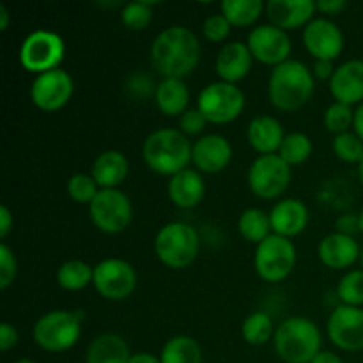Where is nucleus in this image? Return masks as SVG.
I'll return each mask as SVG.
<instances>
[{"mask_svg":"<svg viewBox=\"0 0 363 363\" xmlns=\"http://www.w3.org/2000/svg\"><path fill=\"white\" fill-rule=\"evenodd\" d=\"M130 363H162V362H160V357H156V354L147 353V351H142V353L131 354Z\"/></svg>","mask_w":363,"mask_h":363,"instance_id":"09e8293b","label":"nucleus"},{"mask_svg":"<svg viewBox=\"0 0 363 363\" xmlns=\"http://www.w3.org/2000/svg\"><path fill=\"white\" fill-rule=\"evenodd\" d=\"M82 311H50L43 314L32 328L35 346L48 353H64L78 344L82 337Z\"/></svg>","mask_w":363,"mask_h":363,"instance_id":"39448f33","label":"nucleus"},{"mask_svg":"<svg viewBox=\"0 0 363 363\" xmlns=\"http://www.w3.org/2000/svg\"><path fill=\"white\" fill-rule=\"evenodd\" d=\"M74 92L73 77L62 67L38 74L30 85V99L41 112H57L71 101Z\"/></svg>","mask_w":363,"mask_h":363,"instance_id":"ddd939ff","label":"nucleus"},{"mask_svg":"<svg viewBox=\"0 0 363 363\" xmlns=\"http://www.w3.org/2000/svg\"><path fill=\"white\" fill-rule=\"evenodd\" d=\"M14 363H35V362L30 360V358H20V360H16Z\"/></svg>","mask_w":363,"mask_h":363,"instance_id":"5fc2aeb1","label":"nucleus"},{"mask_svg":"<svg viewBox=\"0 0 363 363\" xmlns=\"http://www.w3.org/2000/svg\"><path fill=\"white\" fill-rule=\"evenodd\" d=\"M247 45L254 55V60L272 67L287 62L293 52L289 34L272 23L257 25L252 28L247 38Z\"/></svg>","mask_w":363,"mask_h":363,"instance_id":"2eb2a0df","label":"nucleus"},{"mask_svg":"<svg viewBox=\"0 0 363 363\" xmlns=\"http://www.w3.org/2000/svg\"><path fill=\"white\" fill-rule=\"evenodd\" d=\"M308 220H311L308 208L305 206V202L298 201V199H280L269 211L273 234L287 238V240L300 236L307 229Z\"/></svg>","mask_w":363,"mask_h":363,"instance_id":"6ab92c4d","label":"nucleus"},{"mask_svg":"<svg viewBox=\"0 0 363 363\" xmlns=\"http://www.w3.org/2000/svg\"><path fill=\"white\" fill-rule=\"evenodd\" d=\"M335 233L346 234V236H353V234L360 233V218H358V215H353V213L340 215L335 222Z\"/></svg>","mask_w":363,"mask_h":363,"instance_id":"79ce46f5","label":"nucleus"},{"mask_svg":"<svg viewBox=\"0 0 363 363\" xmlns=\"http://www.w3.org/2000/svg\"><path fill=\"white\" fill-rule=\"evenodd\" d=\"M326 335L340 351H363V308L350 305L333 308L326 321Z\"/></svg>","mask_w":363,"mask_h":363,"instance_id":"4468645a","label":"nucleus"},{"mask_svg":"<svg viewBox=\"0 0 363 363\" xmlns=\"http://www.w3.org/2000/svg\"><path fill=\"white\" fill-rule=\"evenodd\" d=\"M354 121V110L353 106L344 105V103L333 101L328 108L325 110V117H323V123H325V128L337 135H342L351 131Z\"/></svg>","mask_w":363,"mask_h":363,"instance_id":"e433bc0d","label":"nucleus"},{"mask_svg":"<svg viewBox=\"0 0 363 363\" xmlns=\"http://www.w3.org/2000/svg\"><path fill=\"white\" fill-rule=\"evenodd\" d=\"M330 92L337 103L344 105H362L363 103V60L351 59L340 64L333 73Z\"/></svg>","mask_w":363,"mask_h":363,"instance_id":"412c9836","label":"nucleus"},{"mask_svg":"<svg viewBox=\"0 0 363 363\" xmlns=\"http://www.w3.org/2000/svg\"><path fill=\"white\" fill-rule=\"evenodd\" d=\"M233 25L227 21V18L222 13L211 14L202 23V35L209 43H223L230 35Z\"/></svg>","mask_w":363,"mask_h":363,"instance_id":"58836bf2","label":"nucleus"},{"mask_svg":"<svg viewBox=\"0 0 363 363\" xmlns=\"http://www.w3.org/2000/svg\"><path fill=\"white\" fill-rule=\"evenodd\" d=\"M337 67L333 66L332 60H314V66H312V74L318 80H332L333 73H335Z\"/></svg>","mask_w":363,"mask_h":363,"instance_id":"a18cd8bd","label":"nucleus"},{"mask_svg":"<svg viewBox=\"0 0 363 363\" xmlns=\"http://www.w3.org/2000/svg\"><path fill=\"white\" fill-rule=\"evenodd\" d=\"M191 142L181 130L160 128L142 144V158L151 172L170 179L191 163Z\"/></svg>","mask_w":363,"mask_h":363,"instance_id":"7ed1b4c3","label":"nucleus"},{"mask_svg":"<svg viewBox=\"0 0 363 363\" xmlns=\"http://www.w3.org/2000/svg\"><path fill=\"white\" fill-rule=\"evenodd\" d=\"M152 18H155V11H152V4L149 2H130L123 7L121 11V21L128 30L140 32L151 25Z\"/></svg>","mask_w":363,"mask_h":363,"instance_id":"c9c22d12","label":"nucleus"},{"mask_svg":"<svg viewBox=\"0 0 363 363\" xmlns=\"http://www.w3.org/2000/svg\"><path fill=\"white\" fill-rule=\"evenodd\" d=\"M91 222L99 233L121 234L131 225L133 220V204L130 197L121 188L99 190L94 201L89 206Z\"/></svg>","mask_w":363,"mask_h":363,"instance_id":"9b49d317","label":"nucleus"},{"mask_svg":"<svg viewBox=\"0 0 363 363\" xmlns=\"http://www.w3.org/2000/svg\"><path fill=\"white\" fill-rule=\"evenodd\" d=\"M323 335L312 319L293 315L280 323L273 335L275 353L284 363H311L323 350Z\"/></svg>","mask_w":363,"mask_h":363,"instance_id":"20e7f679","label":"nucleus"},{"mask_svg":"<svg viewBox=\"0 0 363 363\" xmlns=\"http://www.w3.org/2000/svg\"><path fill=\"white\" fill-rule=\"evenodd\" d=\"M318 7L312 0H269L266 2V18L284 32L305 28L315 18Z\"/></svg>","mask_w":363,"mask_h":363,"instance_id":"a211bd4d","label":"nucleus"},{"mask_svg":"<svg viewBox=\"0 0 363 363\" xmlns=\"http://www.w3.org/2000/svg\"><path fill=\"white\" fill-rule=\"evenodd\" d=\"M167 195L170 202L179 209H194L204 201L206 181L199 170L184 169L169 179Z\"/></svg>","mask_w":363,"mask_h":363,"instance_id":"5701e85b","label":"nucleus"},{"mask_svg":"<svg viewBox=\"0 0 363 363\" xmlns=\"http://www.w3.org/2000/svg\"><path fill=\"white\" fill-rule=\"evenodd\" d=\"M130 346L117 333H101L91 340L85 363H130Z\"/></svg>","mask_w":363,"mask_h":363,"instance_id":"bb28decb","label":"nucleus"},{"mask_svg":"<svg viewBox=\"0 0 363 363\" xmlns=\"http://www.w3.org/2000/svg\"><path fill=\"white\" fill-rule=\"evenodd\" d=\"M275 325L266 312H252L241 325V335L250 346H264L275 335Z\"/></svg>","mask_w":363,"mask_h":363,"instance_id":"2f4dec72","label":"nucleus"},{"mask_svg":"<svg viewBox=\"0 0 363 363\" xmlns=\"http://www.w3.org/2000/svg\"><path fill=\"white\" fill-rule=\"evenodd\" d=\"M138 277L133 266L124 259H103L94 266L92 287L108 301H123L137 289Z\"/></svg>","mask_w":363,"mask_h":363,"instance_id":"f8f14e48","label":"nucleus"},{"mask_svg":"<svg viewBox=\"0 0 363 363\" xmlns=\"http://www.w3.org/2000/svg\"><path fill=\"white\" fill-rule=\"evenodd\" d=\"M18 275V261L14 252L6 243L0 245V289L7 291Z\"/></svg>","mask_w":363,"mask_h":363,"instance_id":"ea45409f","label":"nucleus"},{"mask_svg":"<svg viewBox=\"0 0 363 363\" xmlns=\"http://www.w3.org/2000/svg\"><path fill=\"white\" fill-rule=\"evenodd\" d=\"M358 179H360V184L363 188V160L360 162V165H358Z\"/></svg>","mask_w":363,"mask_h":363,"instance_id":"603ef678","label":"nucleus"},{"mask_svg":"<svg viewBox=\"0 0 363 363\" xmlns=\"http://www.w3.org/2000/svg\"><path fill=\"white\" fill-rule=\"evenodd\" d=\"M162 363H202V347L194 337L176 335L167 340L160 353Z\"/></svg>","mask_w":363,"mask_h":363,"instance_id":"7c9ffc66","label":"nucleus"},{"mask_svg":"<svg viewBox=\"0 0 363 363\" xmlns=\"http://www.w3.org/2000/svg\"><path fill=\"white\" fill-rule=\"evenodd\" d=\"M315 78L301 60L289 59L273 67L268 78V98L280 112H296L314 96Z\"/></svg>","mask_w":363,"mask_h":363,"instance_id":"f03ea898","label":"nucleus"},{"mask_svg":"<svg viewBox=\"0 0 363 363\" xmlns=\"http://www.w3.org/2000/svg\"><path fill=\"white\" fill-rule=\"evenodd\" d=\"M245 105L247 98L240 85L222 80L206 85L197 98V108L211 124L233 123L243 113Z\"/></svg>","mask_w":363,"mask_h":363,"instance_id":"1a4fd4ad","label":"nucleus"},{"mask_svg":"<svg viewBox=\"0 0 363 363\" xmlns=\"http://www.w3.org/2000/svg\"><path fill=\"white\" fill-rule=\"evenodd\" d=\"M312 151H314V145H312L311 137L307 133H301V131H293V133H287L286 138H284L279 156L287 165L294 167L303 165L305 162H308Z\"/></svg>","mask_w":363,"mask_h":363,"instance_id":"473e14b6","label":"nucleus"},{"mask_svg":"<svg viewBox=\"0 0 363 363\" xmlns=\"http://www.w3.org/2000/svg\"><path fill=\"white\" fill-rule=\"evenodd\" d=\"M238 233L241 234L245 241L255 245L269 238L273 234L272 222H269V213L261 208H248L238 218Z\"/></svg>","mask_w":363,"mask_h":363,"instance_id":"c85d7f7f","label":"nucleus"},{"mask_svg":"<svg viewBox=\"0 0 363 363\" xmlns=\"http://www.w3.org/2000/svg\"><path fill=\"white\" fill-rule=\"evenodd\" d=\"M220 13L233 27H252L266 13V2L262 0H223Z\"/></svg>","mask_w":363,"mask_h":363,"instance_id":"cd10ccee","label":"nucleus"},{"mask_svg":"<svg viewBox=\"0 0 363 363\" xmlns=\"http://www.w3.org/2000/svg\"><path fill=\"white\" fill-rule=\"evenodd\" d=\"M298 254L293 240L272 234L255 247L254 268L259 279L268 284H279L293 273Z\"/></svg>","mask_w":363,"mask_h":363,"instance_id":"6e6552de","label":"nucleus"},{"mask_svg":"<svg viewBox=\"0 0 363 363\" xmlns=\"http://www.w3.org/2000/svg\"><path fill=\"white\" fill-rule=\"evenodd\" d=\"M358 218H360V233L363 234V208H362V211L358 213Z\"/></svg>","mask_w":363,"mask_h":363,"instance_id":"864d4df0","label":"nucleus"},{"mask_svg":"<svg viewBox=\"0 0 363 363\" xmlns=\"http://www.w3.org/2000/svg\"><path fill=\"white\" fill-rule=\"evenodd\" d=\"M9 11H7L6 4H0V30L6 32L7 27H9Z\"/></svg>","mask_w":363,"mask_h":363,"instance_id":"3c124183","label":"nucleus"},{"mask_svg":"<svg viewBox=\"0 0 363 363\" xmlns=\"http://www.w3.org/2000/svg\"><path fill=\"white\" fill-rule=\"evenodd\" d=\"M353 131L363 140V103L354 108V121H353Z\"/></svg>","mask_w":363,"mask_h":363,"instance_id":"8fccbe9b","label":"nucleus"},{"mask_svg":"<svg viewBox=\"0 0 363 363\" xmlns=\"http://www.w3.org/2000/svg\"><path fill=\"white\" fill-rule=\"evenodd\" d=\"M252 66H254V55L247 43L241 41L223 45L215 60V71L220 80L234 85L250 74Z\"/></svg>","mask_w":363,"mask_h":363,"instance_id":"aec40b11","label":"nucleus"},{"mask_svg":"<svg viewBox=\"0 0 363 363\" xmlns=\"http://www.w3.org/2000/svg\"><path fill=\"white\" fill-rule=\"evenodd\" d=\"M208 124V119H206L204 113L199 108H188L186 112L179 117V130L183 131L186 137L201 138Z\"/></svg>","mask_w":363,"mask_h":363,"instance_id":"a19ab883","label":"nucleus"},{"mask_svg":"<svg viewBox=\"0 0 363 363\" xmlns=\"http://www.w3.org/2000/svg\"><path fill=\"white\" fill-rule=\"evenodd\" d=\"M130 174V162L126 155L117 149L99 152L91 167V176L101 190H113L126 181Z\"/></svg>","mask_w":363,"mask_h":363,"instance_id":"393cba45","label":"nucleus"},{"mask_svg":"<svg viewBox=\"0 0 363 363\" xmlns=\"http://www.w3.org/2000/svg\"><path fill=\"white\" fill-rule=\"evenodd\" d=\"M337 298L340 305L363 307V269H351L337 284Z\"/></svg>","mask_w":363,"mask_h":363,"instance_id":"72a5a7b5","label":"nucleus"},{"mask_svg":"<svg viewBox=\"0 0 363 363\" xmlns=\"http://www.w3.org/2000/svg\"><path fill=\"white\" fill-rule=\"evenodd\" d=\"M303 45L314 60L333 62L344 52V34L335 21L318 16L303 28Z\"/></svg>","mask_w":363,"mask_h":363,"instance_id":"dca6fc26","label":"nucleus"},{"mask_svg":"<svg viewBox=\"0 0 363 363\" xmlns=\"http://www.w3.org/2000/svg\"><path fill=\"white\" fill-rule=\"evenodd\" d=\"M286 135L282 123L273 116L254 117L247 126L248 144L259 156L279 155Z\"/></svg>","mask_w":363,"mask_h":363,"instance_id":"b1692460","label":"nucleus"},{"mask_svg":"<svg viewBox=\"0 0 363 363\" xmlns=\"http://www.w3.org/2000/svg\"><path fill=\"white\" fill-rule=\"evenodd\" d=\"M233 144L220 133L202 135L191 145V163L201 174L223 172L233 162Z\"/></svg>","mask_w":363,"mask_h":363,"instance_id":"f3484780","label":"nucleus"},{"mask_svg":"<svg viewBox=\"0 0 363 363\" xmlns=\"http://www.w3.org/2000/svg\"><path fill=\"white\" fill-rule=\"evenodd\" d=\"M155 101L167 117H181L190 105V91L181 78H163L155 91Z\"/></svg>","mask_w":363,"mask_h":363,"instance_id":"a878e982","label":"nucleus"},{"mask_svg":"<svg viewBox=\"0 0 363 363\" xmlns=\"http://www.w3.org/2000/svg\"><path fill=\"white\" fill-rule=\"evenodd\" d=\"M201 250L197 230L184 222L165 223L156 233L155 254L163 266L170 269H184L191 266Z\"/></svg>","mask_w":363,"mask_h":363,"instance_id":"423d86ee","label":"nucleus"},{"mask_svg":"<svg viewBox=\"0 0 363 363\" xmlns=\"http://www.w3.org/2000/svg\"><path fill=\"white\" fill-rule=\"evenodd\" d=\"M14 227V218H13V213L7 206H0V238L6 240L9 236V233L13 230Z\"/></svg>","mask_w":363,"mask_h":363,"instance_id":"49530a36","label":"nucleus"},{"mask_svg":"<svg viewBox=\"0 0 363 363\" xmlns=\"http://www.w3.org/2000/svg\"><path fill=\"white\" fill-rule=\"evenodd\" d=\"M55 277L60 289L67 291V293H78V291H84L85 287L92 286L94 266L87 264L80 259H69L60 264Z\"/></svg>","mask_w":363,"mask_h":363,"instance_id":"c756f323","label":"nucleus"},{"mask_svg":"<svg viewBox=\"0 0 363 363\" xmlns=\"http://www.w3.org/2000/svg\"><path fill=\"white\" fill-rule=\"evenodd\" d=\"M333 155L344 163H357L360 165L363 160V140L354 131L337 135L332 142Z\"/></svg>","mask_w":363,"mask_h":363,"instance_id":"4c0bfd02","label":"nucleus"},{"mask_svg":"<svg viewBox=\"0 0 363 363\" xmlns=\"http://www.w3.org/2000/svg\"><path fill=\"white\" fill-rule=\"evenodd\" d=\"M315 7H318V13L325 14V18L337 16V14L346 11L347 2L346 0H319V2H315Z\"/></svg>","mask_w":363,"mask_h":363,"instance_id":"c03bdc74","label":"nucleus"},{"mask_svg":"<svg viewBox=\"0 0 363 363\" xmlns=\"http://www.w3.org/2000/svg\"><path fill=\"white\" fill-rule=\"evenodd\" d=\"M101 188L98 186V183L94 181V177L91 174L85 172H78L73 174V176L67 179L66 184V191L69 195V199L77 204H85L91 206V202L94 201L96 195L99 194Z\"/></svg>","mask_w":363,"mask_h":363,"instance_id":"f704fd0d","label":"nucleus"},{"mask_svg":"<svg viewBox=\"0 0 363 363\" xmlns=\"http://www.w3.org/2000/svg\"><path fill=\"white\" fill-rule=\"evenodd\" d=\"M318 257L326 268L347 269L362 257V248L353 236L332 233L319 241Z\"/></svg>","mask_w":363,"mask_h":363,"instance_id":"4be33fe9","label":"nucleus"},{"mask_svg":"<svg viewBox=\"0 0 363 363\" xmlns=\"http://www.w3.org/2000/svg\"><path fill=\"white\" fill-rule=\"evenodd\" d=\"M18 340H20V333H18L16 326L11 325V323H2L0 325V347H2L4 353L11 351L13 347L18 346Z\"/></svg>","mask_w":363,"mask_h":363,"instance_id":"37998d69","label":"nucleus"},{"mask_svg":"<svg viewBox=\"0 0 363 363\" xmlns=\"http://www.w3.org/2000/svg\"><path fill=\"white\" fill-rule=\"evenodd\" d=\"M201 43L195 32L183 25H172L160 32L152 41L149 57L151 64L163 78H184L201 62Z\"/></svg>","mask_w":363,"mask_h":363,"instance_id":"f257e3e1","label":"nucleus"},{"mask_svg":"<svg viewBox=\"0 0 363 363\" xmlns=\"http://www.w3.org/2000/svg\"><path fill=\"white\" fill-rule=\"evenodd\" d=\"M66 55V43L57 32L38 28L23 38L20 45V64L32 74H43L57 69Z\"/></svg>","mask_w":363,"mask_h":363,"instance_id":"0eeeda50","label":"nucleus"},{"mask_svg":"<svg viewBox=\"0 0 363 363\" xmlns=\"http://www.w3.org/2000/svg\"><path fill=\"white\" fill-rule=\"evenodd\" d=\"M360 261H362V268H363V248H362V257H360Z\"/></svg>","mask_w":363,"mask_h":363,"instance_id":"6e6d98bb","label":"nucleus"},{"mask_svg":"<svg viewBox=\"0 0 363 363\" xmlns=\"http://www.w3.org/2000/svg\"><path fill=\"white\" fill-rule=\"evenodd\" d=\"M311 363H344V360L339 357V354L333 353V351L321 350L318 354H315V358Z\"/></svg>","mask_w":363,"mask_h":363,"instance_id":"de8ad7c7","label":"nucleus"},{"mask_svg":"<svg viewBox=\"0 0 363 363\" xmlns=\"http://www.w3.org/2000/svg\"><path fill=\"white\" fill-rule=\"evenodd\" d=\"M293 172L279 155L257 156L247 174V183L252 194L262 201H277L289 188Z\"/></svg>","mask_w":363,"mask_h":363,"instance_id":"9d476101","label":"nucleus"}]
</instances>
